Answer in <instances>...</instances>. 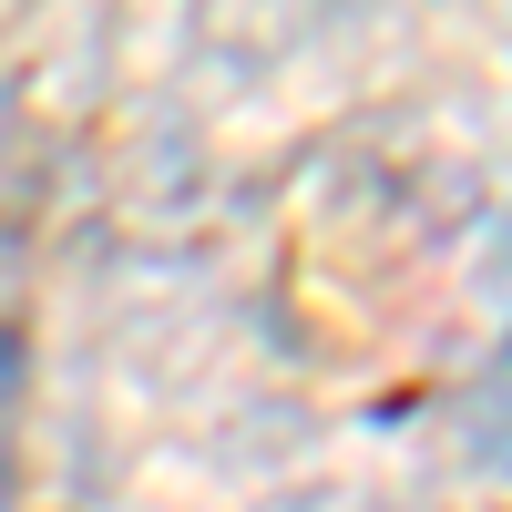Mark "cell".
I'll return each mask as SVG.
<instances>
[{"instance_id":"277c9868","label":"cell","mask_w":512,"mask_h":512,"mask_svg":"<svg viewBox=\"0 0 512 512\" xmlns=\"http://www.w3.org/2000/svg\"><path fill=\"white\" fill-rule=\"evenodd\" d=\"M0 502H11V451H0Z\"/></svg>"},{"instance_id":"6da1fadb","label":"cell","mask_w":512,"mask_h":512,"mask_svg":"<svg viewBox=\"0 0 512 512\" xmlns=\"http://www.w3.org/2000/svg\"><path fill=\"white\" fill-rule=\"evenodd\" d=\"M461 451H472L482 472H502V359L482 369V410H472V431H461Z\"/></svg>"},{"instance_id":"7a4b0ae2","label":"cell","mask_w":512,"mask_h":512,"mask_svg":"<svg viewBox=\"0 0 512 512\" xmlns=\"http://www.w3.org/2000/svg\"><path fill=\"white\" fill-rule=\"evenodd\" d=\"M420 195H431V216H461V205H482V175H472V164H431Z\"/></svg>"},{"instance_id":"3957f363","label":"cell","mask_w":512,"mask_h":512,"mask_svg":"<svg viewBox=\"0 0 512 512\" xmlns=\"http://www.w3.org/2000/svg\"><path fill=\"white\" fill-rule=\"evenodd\" d=\"M21 369H31V359H21V338H11V328H0V410H11V400H21Z\"/></svg>"}]
</instances>
